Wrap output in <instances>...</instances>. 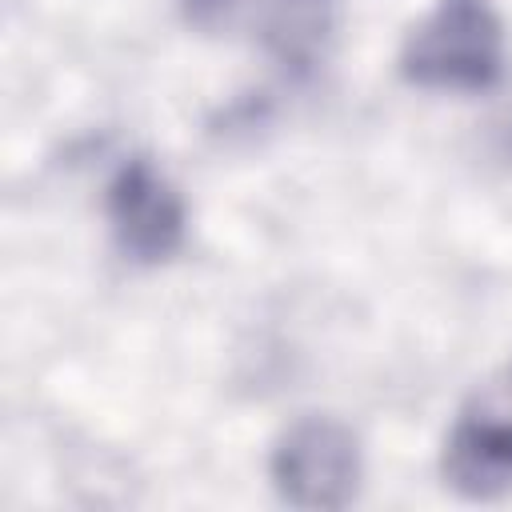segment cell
Masks as SVG:
<instances>
[{
	"instance_id": "obj_2",
	"label": "cell",
	"mask_w": 512,
	"mask_h": 512,
	"mask_svg": "<svg viewBox=\"0 0 512 512\" xmlns=\"http://www.w3.org/2000/svg\"><path fill=\"white\" fill-rule=\"evenodd\" d=\"M268 472L280 500L292 508H344L360 488V440L336 416H300L272 444Z\"/></svg>"
},
{
	"instance_id": "obj_6",
	"label": "cell",
	"mask_w": 512,
	"mask_h": 512,
	"mask_svg": "<svg viewBox=\"0 0 512 512\" xmlns=\"http://www.w3.org/2000/svg\"><path fill=\"white\" fill-rule=\"evenodd\" d=\"M300 4H308V0H300Z\"/></svg>"
},
{
	"instance_id": "obj_4",
	"label": "cell",
	"mask_w": 512,
	"mask_h": 512,
	"mask_svg": "<svg viewBox=\"0 0 512 512\" xmlns=\"http://www.w3.org/2000/svg\"><path fill=\"white\" fill-rule=\"evenodd\" d=\"M108 224L116 248L136 264H164L180 252L184 204L148 156H132L116 168L108 184Z\"/></svg>"
},
{
	"instance_id": "obj_5",
	"label": "cell",
	"mask_w": 512,
	"mask_h": 512,
	"mask_svg": "<svg viewBox=\"0 0 512 512\" xmlns=\"http://www.w3.org/2000/svg\"><path fill=\"white\" fill-rule=\"evenodd\" d=\"M180 4H184L188 24H196V28L212 32V28H220V24H228V20H232V12H236V4H240V0H180Z\"/></svg>"
},
{
	"instance_id": "obj_3",
	"label": "cell",
	"mask_w": 512,
	"mask_h": 512,
	"mask_svg": "<svg viewBox=\"0 0 512 512\" xmlns=\"http://www.w3.org/2000/svg\"><path fill=\"white\" fill-rule=\"evenodd\" d=\"M440 468L444 484L464 500L512 492V360L464 400L444 440Z\"/></svg>"
},
{
	"instance_id": "obj_1",
	"label": "cell",
	"mask_w": 512,
	"mask_h": 512,
	"mask_svg": "<svg viewBox=\"0 0 512 512\" xmlns=\"http://www.w3.org/2000/svg\"><path fill=\"white\" fill-rule=\"evenodd\" d=\"M500 68L504 24L492 0H436L400 48V76L416 88L480 92L500 80Z\"/></svg>"
}]
</instances>
